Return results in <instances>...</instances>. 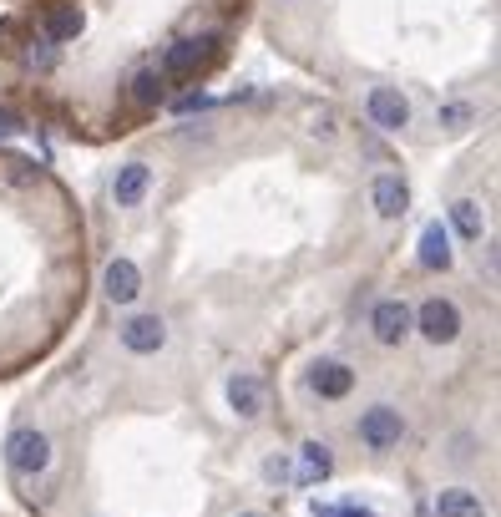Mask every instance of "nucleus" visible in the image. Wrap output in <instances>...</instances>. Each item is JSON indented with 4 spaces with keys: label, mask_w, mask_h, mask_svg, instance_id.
Returning a JSON list of instances; mask_svg holds the SVG:
<instances>
[{
    "label": "nucleus",
    "mask_w": 501,
    "mask_h": 517,
    "mask_svg": "<svg viewBox=\"0 0 501 517\" xmlns=\"http://www.w3.org/2000/svg\"><path fill=\"white\" fill-rule=\"evenodd\" d=\"M127 92H132L137 107H157V102H162V71H157V66L132 71V87H127Z\"/></svg>",
    "instance_id": "17"
},
{
    "label": "nucleus",
    "mask_w": 501,
    "mask_h": 517,
    "mask_svg": "<svg viewBox=\"0 0 501 517\" xmlns=\"http://www.w3.org/2000/svg\"><path fill=\"white\" fill-rule=\"evenodd\" d=\"M238 517H259V512H238Z\"/></svg>",
    "instance_id": "26"
},
{
    "label": "nucleus",
    "mask_w": 501,
    "mask_h": 517,
    "mask_svg": "<svg viewBox=\"0 0 501 517\" xmlns=\"http://www.w3.org/2000/svg\"><path fill=\"white\" fill-rule=\"evenodd\" d=\"M451 224H456V234H461V239H481L486 218H481L476 198H456V203H451Z\"/></svg>",
    "instance_id": "18"
},
{
    "label": "nucleus",
    "mask_w": 501,
    "mask_h": 517,
    "mask_svg": "<svg viewBox=\"0 0 501 517\" xmlns=\"http://www.w3.org/2000/svg\"><path fill=\"white\" fill-rule=\"evenodd\" d=\"M421 264L426 269H451V234H446V224H426V234H421Z\"/></svg>",
    "instance_id": "14"
},
{
    "label": "nucleus",
    "mask_w": 501,
    "mask_h": 517,
    "mask_svg": "<svg viewBox=\"0 0 501 517\" xmlns=\"http://www.w3.org/2000/svg\"><path fill=\"white\" fill-rule=\"evenodd\" d=\"M102 284H107V300H112V305H132L137 294H142V269H137L132 259H112Z\"/></svg>",
    "instance_id": "9"
},
{
    "label": "nucleus",
    "mask_w": 501,
    "mask_h": 517,
    "mask_svg": "<svg viewBox=\"0 0 501 517\" xmlns=\"http://www.w3.org/2000/svg\"><path fill=\"white\" fill-rule=\"evenodd\" d=\"M51 61H56V41H46V36H41V41H31V46H26V66H41V71H46Z\"/></svg>",
    "instance_id": "20"
},
{
    "label": "nucleus",
    "mask_w": 501,
    "mask_h": 517,
    "mask_svg": "<svg viewBox=\"0 0 501 517\" xmlns=\"http://www.w3.org/2000/svg\"><path fill=\"white\" fill-rule=\"evenodd\" d=\"M415 330H421L431 345H451L461 335V310L451 300H426L421 310H415Z\"/></svg>",
    "instance_id": "3"
},
{
    "label": "nucleus",
    "mask_w": 501,
    "mask_h": 517,
    "mask_svg": "<svg viewBox=\"0 0 501 517\" xmlns=\"http://www.w3.org/2000/svg\"><path fill=\"white\" fill-rule=\"evenodd\" d=\"M6 462H11V472H21V477H41L46 467H51V441H46V431H11V441H6Z\"/></svg>",
    "instance_id": "1"
},
{
    "label": "nucleus",
    "mask_w": 501,
    "mask_h": 517,
    "mask_svg": "<svg viewBox=\"0 0 501 517\" xmlns=\"http://www.w3.org/2000/svg\"><path fill=\"white\" fill-rule=\"evenodd\" d=\"M436 512L441 517H486V502L476 492H466V487H451V492L436 497Z\"/></svg>",
    "instance_id": "15"
},
{
    "label": "nucleus",
    "mask_w": 501,
    "mask_h": 517,
    "mask_svg": "<svg viewBox=\"0 0 501 517\" xmlns=\"http://www.w3.org/2000/svg\"><path fill=\"white\" fill-rule=\"evenodd\" d=\"M370 203H375L380 218H400V213L410 208V188H405L395 173H380V178L370 183Z\"/></svg>",
    "instance_id": "10"
},
{
    "label": "nucleus",
    "mask_w": 501,
    "mask_h": 517,
    "mask_svg": "<svg viewBox=\"0 0 501 517\" xmlns=\"http://www.w3.org/2000/svg\"><path fill=\"white\" fill-rule=\"evenodd\" d=\"M16 132H21V122H16L11 112H0V142H11Z\"/></svg>",
    "instance_id": "22"
},
{
    "label": "nucleus",
    "mask_w": 501,
    "mask_h": 517,
    "mask_svg": "<svg viewBox=\"0 0 501 517\" xmlns=\"http://www.w3.org/2000/svg\"><path fill=\"white\" fill-rule=\"evenodd\" d=\"M228 406H233L238 416H259V411L269 406L264 381H259V376H233V381H228Z\"/></svg>",
    "instance_id": "11"
},
{
    "label": "nucleus",
    "mask_w": 501,
    "mask_h": 517,
    "mask_svg": "<svg viewBox=\"0 0 501 517\" xmlns=\"http://www.w3.org/2000/svg\"><path fill=\"white\" fill-rule=\"evenodd\" d=\"M147 188H152V168H147V163H127V168L117 173V183H112V193H117L122 208H137V203L147 198Z\"/></svg>",
    "instance_id": "12"
},
{
    "label": "nucleus",
    "mask_w": 501,
    "mask_h": 517,
    "mask_svg": "<svg viewBox=\"0 0 501 517\" xmlns=\"http://www.w3.org/2000/svg\"><path fill=\"white\" fill-rule=\"evenodd\" d=\"M471 117H476V107H471V102H446V107L436 112V122H441V127H466Z\"/></svg>",
    "instance_id": "19"
},
{
    "label": "nucleus",
    "mask_w": 501,
    "mask_h": 517,
    "mask_svg": "<svg viewBox=\"0 0 501 517\" xmlns=\"http://www.w3.org/2000/svg\"><path fill=\"white\" fill-rule=\"evenodd\" d=\"M329 472H334L329 447H324V441H304V447H299V482H304V487H314V482H324Z\"/></svg>",
    "instance_id": "13"
},
{
    "label": "nucleus",
    "mask_w": 501,
    "mask_h": 517,
    "mask_svg": "<svg viewBox=\"0 0 501 517\" xmlns=\"http://www.w3.org/2000/svg\"><path fill=\"white\" fill-rule=\"evenodd\" d=\"M213 107V97H183L178 102V112H208Z\"/></svg>",
    "instance_id": "23"
},
{
    "label": "nucleus",
    "mask_w": 501,
    "mask_h": 517,
    "mask_svg": "<svg viewBox=\"0 0 501 517\" xmlns=\"http://www.w3.org/2000/svg\"><path fill=\"white\" fill-rule=\"evenodd\" d=\"M309 386H314V396H324V401H340V396H350L355 371H350V365H340V360H319L314 371H309Z\"/></svg>",
    "instance_id": "7"
},
{
    "label": "nucleus",
    "mask_w": 501,
    "mask_h": 517,
    "mask_svg": "<svg viewBox=\"0 0 501 517\" xmlns=\"http://www.w3.org/2000/svg\"><path fill=\"white\" fill-rule=\"evenodd\" d=\"M213 56V36H183V41H173L162 51V77H193V71L203 66Z\"/></svg>",
    "instance_id": "4"
},
{
    "label": "nucleus",
    "mask_w": 501,
    "mask_h": 517,
    "mask_svg": "<svg viewBox=\"0 0 501 517\" xmlns=\"http://www.w3.org/2000/svg\"><path fill=\"white\" fill-rule=\"evenodd\" d=\"M340 517H375V512H370V507H360V502H345V507H340Z\"/></svg>",
    "instance_id": "24"
},
{
    "label": "nucleus",
    "mask_w": 501,
    "mask_h": 517,
    "mask_svg": "<svg viewBox=\"0 0 501 517\" xmlns=\"http://www.w3.org/2000/svg\"><path fill=\"white\" fill-rule=\"evenodd\" d=\"M314 517H340V507H319V502H314Z\"/></svg>",
    "instance_id": "25"
},
{
    "label": "nucleus",
    "mask_w": 501,
    "mask_h": 517,
    "mask_svg": "<svg viewBox=\"0 0 501 517\" xmlns=\"http://www.w3.org/2000/svg\"><path fill=\"white\" fill-rule=\"evenodd\" d=\"M81 26H87V16H81V6H61V11H51L46 16V41H76L81 36Z\"/></svg>",
    "instance_id": "16"
},
{
    "label": "nucleus",
    "mask_w": 501,
    "mask_h": 517,
    "mask_svg": "<svg viewBox=\"0 0 501 517\" xmlns=\"http://www.w3.org/2000/svg\"><path fill=\"white\" fill-rule=\"evenodd\" d=\"M410 330H415V310H410L405 300H380V305L370 310V335H375L380 345H400Z\"/></svg>",
    "instance_id": "5"
},
{
    "label": "nucleus",
    "mask_w": 501,
    "mask_h": 517,
    "mask_svg": "<svg viewBox=\"0 0 501 517\" xmlns=\"http://www.w3.org/2000/svg\"><path fill=\"white\" fill-rule=\"evenodd\" d=\"M365 112H370V122H375L380 132H400V127L410 122V102L400 97V87H375V92L365 97Z\"/></svg>",
    "instance_id": "6"
},
{
    "label": "nucleus",
    "mask_w": 501,
    "mask_h": 517,
    "mask_svg": "<svg viewBox=\"0 0 501 517\" xmlns=\"http://www.w3.org/2000/svg\"><path fill=\"white\" fill-rule=\"evenodd\" d=\"M122 345L137 350V355H157V350L167 345V325H162L157 315H137V320L122 325Z\"/></svg>",
    "instance_id": "8"
},
{
    "label": "nucleus",
    "mask_w": 501,
    "mask_h": 517,
    "mask_svg": "<svg viewBox=\"0 0 501 517\" xmlns=\"http://www.w3.org/2000/svg\"><path fill=\"white\" fill-rule=\"evenodd\" d=\"M289 472H294V467H289L284 457H269V462H264V477H269V482H284Z\"/></svg>",
    "instance_id": "21"
},
{
    "label": "nucleus",
    "mask_w": 501,
    "mask_h": 517,
    "mask_svg": "<svg viewBox=\"0 0 501 517\" xmlns=\"http://www.w3.org/2000/svg\"><path fill=\"white\" fill-rule=\"evenodd\" d=\"M400 436H405V421H400L395 406H370V411L360 416V441H365L370 452H390V447H400Z\"/></svg>",
    "instance_id": "2"
}]
</instances>
